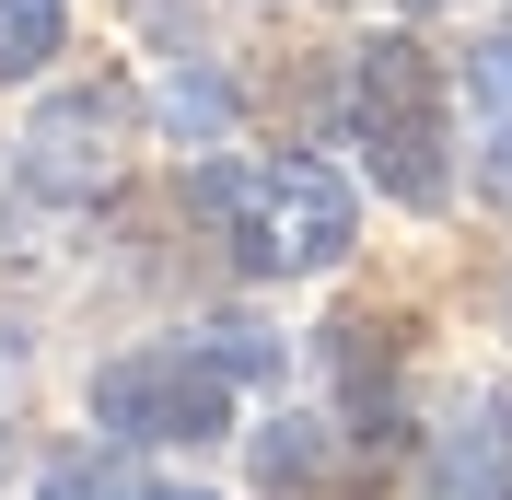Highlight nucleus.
Wrapping results in <instances>:
<instances>
[{
	"mask_svg": "<svg viewBox=\"0 0 512 500\" xmlns=\"http://www.w3.org/2000/svg\"><path fill=\"white\" fill-rule=\"evenodd\" d=\"M431 500H512V384H478V396L443 419V442H431Z\"/></svg>",
	"mask_w": 512,
	"mask_h": 500,
	"instance_id": "4",
	"label": "nucleus"
},
{
	"mask_svg": "<svg viewBox=\"0 0 512 500\" xmlns=\"http://www.w3.org/2000/svg\"><path fill=\"white\" fill-rule=\"evenodd\" d=\"M245 373H280V349L222 326V338H163V349H128L94 373V419L117 442H210L233 431V384Z\"/></svg>",
	"mask_w": 512,
	"mask_h": 500,
	"instance_id": "3",
	"label": "nucleus"
},
{
	"mask_svg": "<svg viewBox=\"0 0 512 500\" xmlns=\"http://www.w3.org/2000/svg\"><path fill=\"white\" fill-rule=\"evenodd\" d=\"M350 140L373 152L396 210H443L454 198V163H443L454 152V82L419 35H373L350 59Z\"/></svg>",
	"mask_w": 512,
	"mask_h": 500,
	"instance_id": "2",
	"label": "nucleus"
},
{
	"mask_svg": "<svg viewBox=\"0 0 512 500\" xmlns=\"http://www.w3.org/2000/svg\"><path fill=\"white\" fill-rule=\"evenodd\" d=\"M466 94H478V175L489 198H512V24L466 59Z\"/></svg>",
	"mask_w": 512,
	"mask_h": 500,
	"instance_id": "6",
	"label": "nucleus"
},
{
	"mask_svg": "<svg viewBox=\"0 0 512 500\" xmlns=\"http://www.w3.org/2000/svg\"><path fill=\"white\" fill-rule=\"evenodd\" d=\"M152 500H210V489H152Z\"/></svg>",
	"mask_w": 512,
	"mask_h": 500,
	"instance_id": "9",
	"label": "nucleus"
},
{
	"mask_svg": "<svg viewBox=\"0 0 512 500\" xmlns=\"http://www.w3.org/2000/svg\"><path fill=\"white\" fill-rule=\"evenodd\" d=\"M35 500H152V489H140L117 454H94V466H47V489H35Z\"/></svg>",
	"mask_w": 512,
	"mask_h": 500,
	"instance_id": "8",
	"label": "nucleus"
},
{
	"mask_svg": "<svg viewBox=\"0 0 512 500\" xmlns=\"http://www.w3.org/2000/svg\"><path fill=\"white\" fill-rule=\"evenodd\" d=\"M117 140H128L117 94H82V105H59V117H47V128L24 140V152H35V187H59V198H94L105 175H117Z\"/></svg>",
	"mask_w": 512,
	"mask_h": 500,
	"instance_id": "5",
	"label": "nucleus"
},
{
	"mask_svg": "<svg viewBox=\"0 0 512 500\" xmlns=\"http://www.w3.org/2000/svg\"><path fill=\"white\" fill-rule=\"evenodd\" d=\"M198 221L233 245V268L256 280H315L350 256V187L303 152H233V163H198Z\"/></svg>",
	"mask_w": 512,
	"mask_h": 500,
	"instance_id": "1",
	"label": "nucleus"
},
{
	"mask_svg": "<svg viewBox=\"0 0 512 500\" xmlns=\"http://www.w3.org/2000/svg\"><path fill=\"white\" fill-rule=\"evenodd\" d=\"M70 35V0H0V82H24V70L59 59Z\"/></svg>",
	"mask_w": 512,
	"mask_h": 500,
	"instance_id": "7",
	"label": "nucleus"
}]
</instances>
